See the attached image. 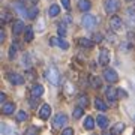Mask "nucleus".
<instances>
[{"instance_id":"1","label":"nucleus","mask_w":135,"mask_h":135,"mask_svg":"<svg viewBox=\"0 0 135 135\" xmlns=\"http://www.w3.org/2000/svg\"><path fill=\"white\" fill-rule=\"evenodd\" d=\"M47 80H48L53 86H57L59 81H60V75H59V71L56 66H50V69L47 71Z\"/></svg>"},{"instance_id":"2","label":"nucleus","mask_w":135,"mask_h":135,"mask_svg":"<svg viewBox=\"0 0 135 135\" xmlns=\"http://www.w3.org/2000/svg\"><path fill=\"white\" fill-rule=\"evenodd\" d=\"M81 24H83V27H84V29L92 30L93 27L98 24V18L95 17V15H84V17H83V20H81Z\"/></svg>"},{"instance_id":"3","label":"nucleus","mask_w":135,"mask_h":135,"mask_svg":"<svg viewBox=\"0 0 135 135\" xmlns=\"http://www.w3.org/2000/svg\"><path fill=\"white\" fill-rule=\"evenodd\" d=\"M120 8L119 0H105V12L107 14H114Z\"/></svg>"},{"instance_id":"4","label":"nucleus","mask_w":135,"mask_h":135,"mask_svg":"<svg viewBox=\"0 0 135 135\" xmlns=\"http://www.w3.org/2000/svg\"><path fill=\"white\" fill-rule=\"evenodd\" d=\"M66 123H68V117H66V114L60 113V114H57V116L54 117V122H53L54 128L60 129V128H63V126H66Z\"/></svg>"},{"instance_id":"5","label":"nucleus","mask_w":135,"mask_h":135,"mask_svg":"<svg viewBox=\"0 0 135 135\" xmlns=\"http://www.w3.org/2000/svg\"><path fill=\"white\" fill-rule=\"evenodd\" d=\"M110 27L114 30V32H119V30L123 27V23H122V18H120V17H117V15L111 17V18H110Z\"/></svg>"},{"instance_id":"6","label":"nucleus","mask_w":135,"mask_h":135,"mask_svg":"<svg viewBox=\"0 0 135 135\" xmlns=\"http://www.w3.org/2000/svg\"><path fill=\"white\" fill-rule=\"evenodd\" d=\"M104 78H105L108 83H116L119 80V75L116 74V71H113V69H108L107 68L105 71H104Z\"/></svg>"},{"instance_id":"7","label":"nucleus","mask_w":135,"mask_h":135,"mask_svg":"<svg viewBox=\"0 0 135 135\" xmlns=\"http://www.w3.org/2000/svg\"><path fill=\"white\" fill-rule=\"evenodd\" d=\"M8 78H9V81L12 83L14 86H21V84H24V78L21 77L20 74L11 72V74H8Z\"/></svg>"},{"instance_id":"8","label":"nucleus","mask_w":135,"mask_h":135,"mask_svg":"<svg viewBox=\"0 0 135 135\" xmlns=\"http://www.w3.org/2000/svg\"><path fill=\"white\" fill-rule=\"evenodd\" d=\"M110 59H111L110 51H108L107 48H102L101 53H99V63H101L102 66H105V65L110 63Z\"/></svg>"},{"instance_id":"9","label":"nucleus","mask_w":135,"mask_h":135,"mask_svg":"<svg viewBox=\"0 0 135 135\" xmlns=\"http://www.w3.org/2000/svg\"><path fill=\"white\" fill-rule=\"evenodd\" d=\"M50 114H51V107L48 104H44L41 107V111H39V117L42 120H47V119H50Z\"/></svg>"},{"instance_id":"10","label":"nucleus","mask_w":135,"mask_h":135,"mask_svg":"<svg viewBox=\"0 0 135 135\" xmlns=\"http://www.w3.org/2000/svg\"><path fill=\"white\" fill-rule=\"evenodd\" d=\"M50 44H51V45H59V47L63 48V50L69 48V44H68L66 41H63V39H59V38H51L50 39Z\"/></svg>"},{"instance_id":"11","label":"nucleus","mask_w":135,"mask_h":135,"mask_svg":"<svg viewBox=\"0 0 135 135\" xmlns=\"http://www.w3.org/2000/svg\"><path fill=\"white\" fill-rule=\"evenodd\" d=\"M105 95H107V98L110 99V101H116L117 99V96H119V90H116L114 87H108L107 89V92H105Z\"/></svg>"},{"instance_id":"12","label":"nucleus","mask_w":135,"mask_h":135,"mask_svg":"<svg viewBox=\"0 0 135 135\" xmlns=\"http://www.w3.org/2000/svg\"><path fill=\"white\" fill-rule=\"evenodd\" d=\"M30 92H32V96H42L44 93V87L41 84H33V86L30 87Z\"/></svg>"},{"instance_id":"13","label":"nucleus","mask_w":135,"mask_h":135,"mask_svg":"<svg viewBox=\"0 0 135 135\" xmlns=\"http://www.w3.org/2000/svg\"><path fill=\"white\" fill-rule=\"evenodd\" d=\"M14 11H15V12H18L20 15H24V17L29 14V11H26L24 5H23L21 2H15V3H14Z\"/></svg>"},{"instance_id":"14","label":"nucleus","mask_w":135,"mask_h":135,"mask_svg":"<svg viewBox=\"0 0 135 135\" xmlns=\"http://www.w3.org/2000/svg\"><path fill=\"white\" fill-rule=\"evenodd\" d=\"M23 30H26L24 24H23V21L17 20V21L14 23V26H12V32H14V35H20Z\"/></svg>"},{"instance_id":"15","label":"nucleus","mask_w":135,"mask_h":135,"mask_svg":"<svg viewBox=\"0 0 135 135\" xmlns=\"http://www.w3.org/2000/svg\"><path fill=\"white\" fill-rule=\"evenodd\" d=\"M89 84H90V87H93V89H101V80L98 77H95V75H90V77H89Z\"/></svg>"},{"instance_id":"16","label":"nucleus","mask_w":135,"mask_h":135,"mask_svg":"<svg viewBox=\"0 0 135 135\" xmlns=\"http://www.w3.org/2000/svg\"><path fill=\"white\" fill-rule=\"evenodd\" d=\"M2 111H3L5 114H12L15 111V105L12 102H6V104H3V107H2Z\"/></svg>"},{"instance_id":"17","label":"nucleus","mask_w":135,"mask_h":135,"mask_svg":"<svg viewBox=\"0 0 135 135\" xmlns=\"http://www.w3.org/2000/svg\"><path fill=\"white\" fill-rule=\"evenodd\" d=\"M90 2L89 0H80L78 2V8H80V11H83V12H86V11L90 9Z\"/></svg>"},{"instance_id":"18","label":"nucleus","mask_w":135,"mask_h":135,"mask_svg":"<svg viewBox=\"0 0 135 135\" xmlns=\"http://www.w3.org/2000/svg\"><path fill=\"white\" fill-rule=\"evenodd\" d=\"M24 38H26V41H27V42H32V41H33V29H32L30 26H27V27H26Z\"/></svg>"},{"instance_id":"19","label":"nucleus","mask_w":135,"mask_h":135,"mask_svg":"<svg viewBox=\"0 0 135 135\" xmlns=\"http://www.w3.org/2000/svg\"><path fill=\"white\" fill-rule=\"evenodd\" d=\"M84 128H86L87 131H92L93 128H95V120H93V117H86V120H84Z\"/></svg>"},{"instance_id":"20","label":"nucleus","mask_w":135,"mask_h":135,"mask_svg":"<svg viewBox=\"0 0 135 135\" xmlns=\"http://www.w3.org/2000/svg\"><path fill=\"white\" fill-rule=\"evenodd\" d=\"M96 123H98V126L99 128H107V125H108V119H107L105 116H98V119H96Z\"/></svg>"},{"instance_id":"21","label":"nucleus","mask_w":135,"mask_h":135,"mask_svg":"<svg viewBox=\"0 0 135 135\" xmlns=\"http://www.w3.org/2000/svg\"><path fill=\"white\" fill-rule=\"evenodd\" d=\"M60 14V8H59V5H51L48 9V15L50 17H57V15Z\"/></svg>"},{"instance_id":"22","label":"nucleus","mask_w":135,"mask_h":135,"mask_svg":"<svg viewBox=\"0 0 135 135\" xmlns=\"http://www.w3.org/2000/svg\"><path fill=\"white\" fill-rule=\"evenodd\" d=\"M95 107H96L99 111H107V104L102 101V99H99V98L95 99Z\"/></svg>"},{"instance_id":"23","label":"nucleus","mask_w":135,"mask_h":135,"mask_svg":"<svg viewBox=\"0 0 135 135\" xmlns=\"http://www.w3.org/2000/svg\"><path fill=\"white\" fill-rule=\"evenodd\" d=\"M80 45L81 47H86V48H90V47H93V42L90 41V39H87V38H80Z\"/></svg>"},{"instance_id":"24","label":"nucleus","mask_w":135,"mask_h":135,"mask_svg":"<svg viewBox=\"0 0 135 135\" xmlns=\"http://www.w3.org/2000/svg\"><path fill=\"white\" fill-rule=\"evenodd\" d=\"M38 14H39V9L36 8V6H33L32 9H29V14H27V17H29L30 20H35L36 17H38Z\"/></svg>"},{"instance_id":"25","label":"nucleus","mask_w":135,"mask_h":135,"mask_svg":"<svg viewBox=\"0 0 135 135\" xmlns=\"http://www.w3.org/2000/svg\"><path fill=\"white\" fill-rule=\"evenodd\" d=\"M83 113H84V111H83V107L80 105V107H77V108L72 111V117L74 119H80V117L83 116Z\"/></svg>"},{"instance_id":"26","label":"nucleus","mask_w":135,"mask_h":135,"mask_svg":"<svg viewBox=\"0 0 135 135\" xmlns=\"http://www.w3.org/2000/svg\"><path fill=\"white\" fill-rule=\"evenodd\" d=\"M123 129H125V125H123V123H117V125L111 129V132H113V134H120Z\"/></svg>"},{"instance_id":"27","label":"nucleus","mask_w":135,"mask_h":135,"mask_svg":"<svg viewBox=\"0 0 135 135\" xmlns=\"http://www.w3.org/2000/svg\"><path fill=\"white\" fill-rule=\"evenodd\" d=\"M78 105H81L83 108L89 105V99H87V96H84V95H81V96H80V99H78Z\"/></svg>"},{"instance_id":"28","label":"nucleus","mask_w":135,"mask_h":135,"mask_svg":"<svg viewBox=\"0 0 135 135\" xmlns=\"http://www.w3.org/2000/svg\"><path fill=\"white\" fill-rule=\"evenodd\" d=\"M26 119H27L26 111H18V113H17V120H18V122H24Z\"/></svg>"},{"instance_id":"29","label":"nucleus","mask_w":135,"mask_h":135,"mask_svg":"<svg viewBox=\"0 0 135 135\" xmlns=\"http://www.w3.org/2000/svg\"><path fill=\"white\" fill-rule=\"evenodd\" d=\"M11 18H12V17H11V14L8 11H5V12L2 14V23H8V21H11Z\"/></svg>"},{"instance_id":"30","label":"nucleus","mask_w":135,"mask_h":135,"mask_svg":"<svg viewBox=\"0 0 135 135\" xmlns=\"http://www.w3.org/2000/svg\"><path fill=\"white\" fill-rule=\"evenodd\" d=\"M57 33L60 35V36H65V35H66V27H65V24H60V26H59Z\"/></svg>"},{"instance_id":"31","label":"nucleus","mask_w":135,"mask_h":135,"mask_svg":"<svg viewBox=\"0 0 135 135\" xmlns=\"http://www.w3.org/2000/svg\"><path fill=\"white\" fill-rule=\"evenodd\" d=\"M15 54H17V47H15V45H12V47L9 48V59H14Z\"/></svg>"},{"instance_id":"32","label":"nucleus","mask_w":135,"mask_h":135,"mask_svg":"<svg viewBox=\"0 0 135 135\" xmlns=\"http://www.w3.org/2000/svg\"><path fill=\"white\" fill-rule=\"evenodd\" d=\"M62 134H63V135H72V134H74V129H71V128H66V129H63Z\"/></svg>"},{"instance_id":"33","label":"nucleus","mask_w":135,"mask_h":135,"mask_svg":"<svg viewBox=\"0 0 135 135\" xmlns=\"http://www.w3.org/2000/svg\"><path fill=\"white\" fill-rule=\"evenodd\" d=\"M62 5H63V8L69 9V8H71V2H69V0H62Z\"/></svg>"},{"instance_id":"34","label":"nucleus","mask_w":135,"mask_h":135,"mask_svg":"<svg viewBox=\"0 0 135 135\" xmlns=\"http://www.w3.org/2000/svg\"><path fill=\"white\" fill-rule=\"evenodd\" d=\"M26 75H27V78H29V80H35V72H33V71H27V74H26Z\"/></svg>"},{"instance_id":"35","label":"nucleus","mask_w":135,"mask_h":135,"mask_svg":"<svg viewBox=\"0 0 135 135\" xmlns=\"http://www.w3.org/2000/svg\"><path fill=\"white\" fill-rule=\"evenodd\" d=\"M93 38H95V41H96V42H101V41H102V35L98 33V35H95Z\"/></svg>"},{"instance_id":"36","label":"nucleus","mask_w":135,"mask_h":135,"mask_svg":"<svg viewBox=\"0 0 135 135\" xmlns=\"http://www.w3.org/2000/svg\"><path fill=\"white\" fill-rule=\"evenodd\" d=\"M35 132H38V129H35V128H30L26 131V134H35Z\"/></svg>"},{"instance_id":"37","label":"nucleus","mask_w":135,"mask_h":135,"mask_svg":"<svg viewBox=\"0 0 135 135\" xmlns=\"http://www.w3.org/2000/svg\"><path fill=\"white\" fill-rule=\"evenodd\" d=\"M119 96H123V98H126L128 95H126V92H125V90H122V89H120V90H119Z\"/></svg>"},{"instance_id":"38","label":"nucleus","mask_w":135,"mask_h":135,"mask_svg":"<svg viewBox=\"0 0 135 135\" xmlns=\"http://www.w3.org/2000/svg\"><path fill=\"white\" fill-rule=\"evenodd\" d=\"M3 41H5V32L2 30V32H0V42H3Z\"/></svg>"},{"instance_id":"39","label":"nucleus","mask_w":135,"mask_h":135,"mask_svg":"<svg viewBox=\"0 0 135 135\" xmlns=\"http://www.w3.org/2000/svg\"><path fill=\"white\" fill-rule=\"evenodd\" d=\"M108 41H111V42H114V41H116V38H114V35H108Z\"/></svg>"},{"instance_id":"40","label":"nucleus","mask_w":135,"mask_h":135,"mask_svg":"<svg viewBox=\"0 0 135 135\" xmlns=\"http://www.w3.org/2000/svg\"><path fill=\"white\" fill-rule=\"evenodd\" d=\"M5 99H6V95L2 93V95H0V102H5Z\"/></svg>"},{"instance_id":"41","label":"nucleus","mask_w":135,"mask_h":135,"mask_svg":"<svg viewBox=\"0 0 135 135\" xmlns=\"http://www.w3.org/2000/svg\"><path fill=\"white\" fill-rule=\"evenodd\" d=\"M30 2H33V3H35V2H36V0H30Z\"/></svg>"},{"instance_id":"42","label":"nucleus","mask_w":135,"mask_h":135,"mask_svg":"<svg viewBox=\"0 0 135 135\" xmlns=\"http://www.w3.org/2000/svg\"><path fill=\"white\" fill-rule=\"evenodd\" d=\"M128 2H132V0H128Z\"/></svg>"},{"instance_id":"43","label":"nucleus","mask_w":135,"mask_h":135,"mask_svg":"<svg viewBox=\"0 0 135 135\" xmlns=\"http://www.w3.org/2000/svg\"><path fill=\"white\" fill-rule=\"evenodd\" d=\"M134 120H135V116H134Z\"/></svg>"}]
</instances>
